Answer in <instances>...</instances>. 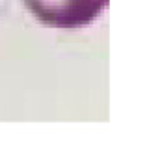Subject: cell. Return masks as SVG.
<instances>
[{"label": "cell", "instance_id": "1", "mask_svg": "<svg viewBox=\"0 0 160 158\" xmlns=\"http://www.w3.org/2000/svg\"><path fill=\"white\" fill-rule=\"evenodd\" d=\"M32 15L54 28H80L93 22L108 0H24Z\"/></svg>", "mask_w": 160, "mask_h": 158}]
</instances>
